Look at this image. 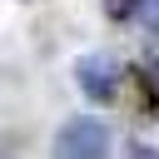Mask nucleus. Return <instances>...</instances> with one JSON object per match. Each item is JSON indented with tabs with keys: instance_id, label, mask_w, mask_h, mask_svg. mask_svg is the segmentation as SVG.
<instances>
[{
	"instance_id": "obj_3",
	"label": "nucleus",
	"mask_w": 159,
	"mask_h": 159,
	"mask_svg": "<svg viewBox=\"0 0 159 159\" xmlns=\"http://www.w3.org/2000/svg\"><path fill=\"white\" fill-rule=\"evenodd\" d=\"M129 84L144 94V109H149V114H159V80H154V75H144V70H129Z\"/></svg>"
},
{
	"instance_id": "obj_5",
	"label": "nucleus",
	"mask_w": 159,
	"mask_h": 159,
	"mask_svg": "<svg viewBox=\"0 0 159 159\" xmlns=\"http://www.w3.org/2000/svg\"><path fill=\"white\" fill-rule=\"evenodd\" d=\"M124 159H159V149H154V144H139V139H129Z\"/></svg>"
},
{
	"instance_id": "obj_1",
	"label": "nucleus",
	"mask_w": 159,
	"mask_h": 159,
	"mask_svg": "<svg viewBox=\"0 0 159 159\" xmlns=\"http://www.w3.org/2000/svg\"><path fill=\"white\" fill-rule=\"evenodd\" d=\"M104 154H109V124L89 119V114H75V119L60 124L50 159H104Z\"/></svg>"
},
{
	"instance_id": "obj_4",
	"label": "nucleus",
	"mask_w": 159,
	"mask_h": 159,
	"mask_svg": "<svg viewBox=\"0 0 159 159\" xmlns=\"http://www.w3.org/2000/svg\"><path fill=\"white\" fill-rule=\"evenodd\" d=\"M104 10H109V20H124V15H134V10H144V0H109Z\"/></svg>"
},
{
	"instance_id": "obj_2",
	"label": "nucleus",
	"mask_w": 159,
	"mask_h": 159,
	"mask_svg": "<svg viewBox=\"0 0 159 159\" xmlns=\"http://www.w3.org/2000/svg\"><path fill=\"white\" fill-rule=\"evenodd\" d=\"M119 60L114 55H84L80 65H75V80H80V89L94 99V104H104V99H114V89H119Z\"/></svg>"
},
{
	"instance_id": "obj_6",
	"label": "nucleus",
	"mask_w": 159,
	"mask_h": 159,
	"mask_svg": "<svg viewBox=\"0 0 159 159\" xmlns=\"http://www.w3.org/2000/svg\"><path fill=\"white\" fill-rule=\"evenodd\" d=\"M144 25H149V35H159V0H144Z\"/></svg>"
}]
</instances>
